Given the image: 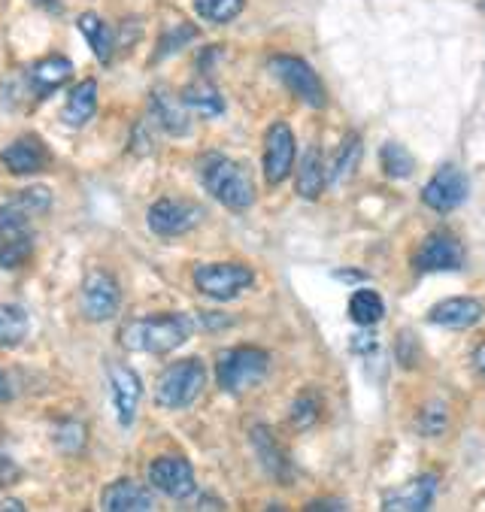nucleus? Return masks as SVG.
<instances>
[{
	"label": "nucleus",
	"mask_w": 485,
	"mask_h": 512,
	"mask_svg": "<svg viewBox=\"0 0 485 512\" xmlns=\"http://www.w3.org/2000/svg\"><path fill=\"white\" fill-rule=\"evenodd\" d=\"M194 334V322L185 313H164V316H146L134 319L119 331V343L128 352L143 355H167L179 346H185Z\"/></svg>",
	"instance_id": "1"
},
{
	"label": "nucleus",
	"mask_w": 485,
	"mask_h": 512,
	"mask_svg": "<svg viewBox=\"0 0 485 512\" xmlns=\"http://www.w3.org/2000/svg\"><path fill=\"white\" fill-rule=\"evenodd\" d=\"M201 182L231 213H246L255 203V185L249 170L219 152L201 158Z\"/></svg>",
	"instance_id": "2"
},
{
	"label": "nucleus",
	"mask_w": 485,
	"mask_h": 512,
	"mask_svg": "<svg viewBox=\"0 0 485 512\" xmlns=\"http://www.w3.org/2000/svg\"><path fill=\"white\" fill-rule=\"evenodd\" d=\"M207 385V367L201 358H185V361H173L161 370L158 382H155V403L161 409H185L194 400L201 397Z\"/></svg>",
	"instance_id": "3"
},
{
	"label": "nucleus",
	"mask_w": 485,
	"mask_h": 512,
	"mask_svg": "<svg viewBox=\"0 0 485 512\" xmlns=\"http://www.w3.org/2000/svg\"><path fill=\"white\" fill-rule=\"evenodd\" d=\"M270 370V355L258 346L225 349L216 358V382L225 394H243L255 388Z\"/></svg>",
	"instance_id": "4"
},
{
	"label": "nucleus",
	"mask_w": 485,
	"mask_h": 512,
	"mask_svg": "<svg viewBox=\"0 0 485 512\" xmlns=\"http://www.w3.org/2000/svg\"><path fill=\"white\" fill-rule=\"evenodd\" d=\"M34 216L19 200L0 207V267L16 270L34 255Z\"/></svg>",
	"instance_id": "5"
},
{
	"label": "nucleus",
	"mask_w": 485,
	"mask_h": 512,
	"mask_svg": "<svg viewBox=\"0 0 485 512\" xmlns=\"http://www.w3.org/2000/svg\"><path fill=\"white\" fill-rule=\"evenodd\" d=\"M270 73L295 94L301 104L313 107V110H325L328 107V91L319 79V73L298 55H276L270 58Z\"/></svg>",
	"instance_id": "6"
},
{
	"label": "nucleus",
	"mask_w": 485,
	"mask_h": 512,
	"mask_svg": "<svg viewBox=\"0 0 485 512\" xmlns=\"http://www.w3.org/2000/svg\"><path fill=\"white\" fill-rule=\"evenodd\" d=\"M255 282V273L240 261H213L194 267V288L213 300H234Z\"/></svg>",
	"instance_id": "7"
},
{
	"label": "nucleus",
	"mask_w": 485,
	"mask_h": 512,
	"mask_svg": "<svg viewBox=\"0 0 485 512\" xmlns=\"http://www.w3.org/2000/svg\"><path fill=\"white\" fill-rule=\"evenodd\" d=\"M149 231L155 237H182L194 231L204 222V207L194 200H179V197H161L149 207Z\"/></svg>",
	"instance_id": "8"
},
{
	"label": "nucleus",
	"mask_w": 485,
	"mask_h": 512,
	"mask_svg": "<svg viewBox=\"0 0 485 512\" xmlns=\"http://www.w3.org/2000/svg\"><path fill=\"white\" fill-rule=\"evenodd\" d=\"M467 194H470L467 173L461 167H455V164H443L428 179V185L422 188V203L434 213H452L467 200Z\"/></svg>",
	"instance_id": "9"
},
{
	"label": "nucleus",
	"mask_w": 485,
	"mask_h": 512,
	"mask_svg": "<svg viewBox=\"0 0 485 512\" xmlns=\"http://www.w3.org/2000/svg\"><path fill=\"white\" fill-rule=\"evenodd\" d=\"M122 306V288L119 282L104 273L91 270L82 282V316L88 322H110Z\"/></svg>",
	"instance_id": "10"
},
{
	"label": "nucleus",
	"mask_w": 485,
	"mask_h": 512,
	"mask_svg": "<svg viewBox=\"0 0 485 512\" xmlns=\"http://www.w3.org/2000/svg\"><path fill=\"white\" fill-rule=\"evenodd\" d=\"M295 155H298V143L295 134L285 122H273L264 134V158H261V170L267 185H282L295 167Z\"/></svg>",
	"instance_id": "11"
},
{
	"label": "nucleus",
	"mask_w": 485,
	"mask_h": 512,
	"mask_svg": "<svg viewBox=\"0 0 485 512\" xmlns=\"http://www.w3.org/2000/svg\"><path fill=\"white\" fill-rule=\"evenodd\" d=\"M149 482L155 491H161L170 500H188L198 491V479H194L191 461L179 455H161L149 464Z\"/></svg>",
	"instance_id": "12"
},
{
	"label": "nucleus",
	"mask_w": 485,
	"mask_h": 512,
	"mask_svg": "<svg viewBox=\"0 0 485 512\" xmlns=\"http://www.w3.org/2000/svg\"><path fill=\"white\" fill-rule=\"evenodd\" d=\"M467 261L464 246L449 234V231H434L422 240V246L413 255L416 270L422 273H446V270H461Z\"/></svg>",
	"instance_id": "13"
},
{
	"label": "nucleus",
	"mask_w": 485,
	"mask_h": 512,
	"mask_svg": "<svg viewBox=\"0 0 485 512\" xmlns=\"http://www.w3.org/2000/svg\"><path fill=\"white\" fill-rule=\"evenodd\" d=\"M107 379H110V397H113L116 416H119L122 428H131L137 419V409H140L143 382H140L137 370H131L128 364H110Z\"/></svg>",
	"instance_id": "14"
},
{
	"label": "nucleus",
	"mask_w": 485,
	"mask_h": 512,
	"mask_svg": "<svg viewBox=\"0 0 485 512\" xmlns=\"http://www.w3.org/2000/svg\"><path fill=\"white\" fill-rule=\"evenodd\" d=\"M434 497H437V476L422 473L395 491H385L382 509L385 512H425V509H431Z\"/></svg>",
	"instance_id": "15"
},
{
	"label": "nucleus",
	"mask_w": 485,
	"mask_h": 512,
	"mask_svg": "<svg viewBox=\"0 0 485 512\" xmlns=\"http://www.w3.org/2000/svg\"><path fill=\"white\" fill-rule=\"evenodd\" d=\"M482 316H485V303L482 300H476V297H446L437 306H431L428 322L440 325V328H449V331H464V328H473L476 322H482Z\"/></svg>",
	"instance_id": "16"
},
{
	"label": "nucleus",
	"mask_w": 485,
	"mask_h": 512,
	"mask_svg": "<svg viewBox=\"0 0 485 512\" xmlns=\"http://www.w3.org/2000/svg\"><path fill=\"white\" fill-rule=\"evenodd\" d=\"M49 161H52V155L43 146V140H37V137H19L4 152H0V164H4L16 176L40 173V170L49 167Z\"/></svg>",
	"instance_id": "17"
},
{
	"label": "nucleus",
	"mask_w": 485,
	"mask_h": 512,
	"mask_svg": "<svg viewBox=\"0 0 485 512\" xmlns=\"http://www.w3.org/2000/svg\"><path fill=\"white\" fill-rule=\"evenodd\" d=\"M101 509H107V512H152L155 494L137 479H119L104 488Z\"/></svg>",
	"instance_id": "18"
},
{
	"label": "nucleus",
	"mask_w": 485,
	"mask_h": 512,
	"mask_svg": "<svg viewBox=\"0 0 485 512\" xmlns=\"http://www.w3.org/2000/svg\"><path fill=\"white\" fill-rule=\"evenodd\" d=\"M149 113L158 122L161 131H167L170 137H185L191 131V116L188 107L182 104V97L170 94L167 88H155L149 97Z\"/></svg>",
	"instance_id": "19"
},
{
	"label": "nucleus",
	"mask_w": 485,
	"mask_h": 512,
	"mask_svg": "<svg viewBox=\"0 0 485 512\" xmlns=\"http://www.w3.org/2000/svg\"><path fill=\"white\" fill-rule=\"evenodd\" d=\"M70 76H73V64H70V58L49 55V58L37 61V64L28 70L25 82H28V88H31V94H34L37 100H46V97H49L52 91H58Z\"/></svg>",
	"instance_id": "20"
},
{
	"label": "nucleus",
	"mask_w": 485,
	"mask_h": 512,
	"mask_svg": "<svg viewBox=\"0 0 485 512\" xmlns=\"http://www.w3.org/2000/svg\"><path fill=\"white\" fill-rule=\"evenodd\" d=\"M252 446H255V455H258L261 467H264L279 485H288V479H291V461L285 458V452H282L279 440L273 437V431L264 428V425H258V428L252 431Z\"/></svg>",
	"instance_id": "21"
},
{
	"label": "nucleus",
	"mask_w": 485,
	"mask_h": 512,
	"mask_svg": "<svg viewBox=\"0 0 485 512\" xmlns=\"http://www.w3.org/2000/svg\"><path fill=\"white\" fill-rule=\"evenodd\" d=\"M94 113H97V82H94V79H82V82L70 91L67 104H64V110H61V119H64L70 128H82V125H88V122L94 119Z\"/></svg>",
	"instance_id": "22"
},
{
	"label": "nucleus",
	"mask_w": 485,
	"mask_h": 512,
	"mask_svg": "<svg viewBox=\"0 0 485 512\" xmlns=\"http://www.w3.org/2000/svg\"><path fill=\"white\" fill-rule=\"evenodd\" d=\"M179 97H182V104H185L188 110L201 113V116H207V119H216V116L225 113V100H222L219 88H216L210 79H194L191 85L182 88Z\"/></svg>",
	"instance_id": "23"
},
{
	"label": "nucleus",
	"mask_w": 485,
	"mask_h": 512,
	"mask_svg": "<svg viewBox=\"0 0 485 512\" xmlns=\"http://www.w3.org/2000/svg\"><path fill=\"white\" fill-rule=\"evenodd\" d=\"M76 25H79V31H82V37L88 40L94 58L101 61V64H110V61H113V49H116V34H113V28H110L101 16H94V13H82Z\"/></svg>",
	"instance_id": "24"
},
{
	"label": "nucleus",
	"mask_w": 485,
	"mask_h": 512,
	"mask_svg": "<svg viewBox=\"0 0 485 512\" xmlns=\"http://www.w3.org/2000/svg\"><path fill=\"white\" fill-rule=\"evenodd\" d=\"M328 185V167L322 161V152L319 146L307 149V155L301 158V167H298V194L304 200H316Z\"/></svg>",
	"instance_id": "25"
},
{
	"label": "nucleus",
	"mask_w": 485,
	"mask_h": 512,
	"mask_svg": "<svg viewBox=\"0 0 485 512\" xmlns=\"http://www.w3.org/2000/svg\"><path fill=\"white\" fill-rule=\"evenodd\" d=\"M31 334V319L22 306L0 303V349H19Z\"/></svg>",
	"instance_id": "26"
},
{
	"label": "nucleus",
	"mask_w": 485,
	"mask_h": 512,
	"mask_svg": "<svg viewBox=\"0 0 485 512\" xmlns=\"http://www.w3.org/2000/svg\"><path fill=\"white\" fill-rule=\"evenodd\" d=\"M382 316H385V303H382V297H379L376 291L361 288V291H355V294L349 297V319H352L355 325L370 328V325H376Z\"/></svg>",
	"instance_id": "27"
},
{
	"label": "nucleus",
	"mask_w": 485,
	"mask_h": 512,
	"mask_svg": "<svg viewBox=\"0 0 485 512\" xmlns=\"http://www.w3.org/2000/svg\"><path fill=\"white\" fill-rule=\"evenodd\" d=\"M358 161H361V137H358V134H349V137L340 143V149H337V155H334V161H331V167H328V182H331V185L346 182V179L355 173Z\"/></svg>",
	"instance_id": "28"
},
{
	"label": "nucleus",
	"mask_w": 485,
	"mask_h": 512,
	"mask_svg": "<svg viewBox=\"0 0 485 512\" xmlns=\"http://www.w3.org/2000/svg\"><path fill=\"white\" fill-rule=\"evenodd\" d=\"M379 161H382V173L392 176V179H407V176H413V167H416L413 155L395 140H388L379 149Z\"/></svg>",
	"instance_id": "29"
},
{
	"label": "nucleus",
	"mask_w": 485,
	"mask_h": 512,
	"mask_svg": "<svg viewBox=\"0 0 485 512\" xmlns=\"http://www.w3.org/2000/svg\"><path fill=\"white\" fill-rule=\"evenodd\" d=\"M246 7V0H194V10L204 22H213V25H228L234 22Z\"/></svg>",
	"instance_id": "30"
},
{
	"label": "nucleus",
	"mask_w": 485,
	"mask_h": 512,
	"mask_svg": "<svg viewBox=\"0 0 485 512\" xmlns=\"http://www.w3.org/2000/svg\"><path fill=\"white\" fill-rule=\"evenodd\" d=\"M319 409H322V400H319L313 391H304L295 403H291V425H295L298 431H304V428L316 425Z\"/></svg>",
	"instance_id": "31"
},
{
	"label": "nucleus",
	"mask_w": 485,
	"mask_h": 512,
	"mask_svg": "<svg viewBox=\"0 0 485 512\" xmlns=\"http://www.w3.org/2000/svg\"><path fill=\"white\" fill-rule=\"evenodd\" d=\"M449 425V416H446V406L443 403H428L422 409V419H419V428L425 437H440Z\"/></svg>",
	"instance_id": "32"
},
{
	"label": "nucleus",
	"mask_w": 485,
	"mask_h": 512,
	"mask_svg": "<svg viewBox=\"0 0 485 512\" xmlns=\"http://www.w3.org/2000/svg\"><path fill=\"white\" fill-rule=\"evenodd\" d=\"M16 200L22 203V207H25L31 216H46V213H49V207H52V194H49V188H43V185H31V188H25Z\"/></svg>",
	"instance_id": "33"
},
{
	"label": "nucleus",
	"mask_w": 485,
	"mask_h": 512,
	"mask_svg": "<svg viewBox=\"0 0 485 512\" xmlns=\"http://www.w3.org/2000/svg\"><path fill=\"white\" fill-rule=\"evenodd\" d=\"M198 37V28H191V25H179L176 31H170L161 43H158V52H155V58L152 61H158V58H167V55H173V52H179L188 40H194Z\"/></svg>",
	"instance_id": "34"
},
{
	"label": "nucleus",
	"mask_w": 485,
	"mask_h": 512,
	"mask_svg": "<svg viewBox=\"0 0 485 512\" xmlns=\"http://www.w3.org/2000/svg\"><path fill=\"white\" fill-rule=\"evenodd\" d=\"M16 479H19V467L13 464V458L0 452V485H13Z\"/></svg>",
	"instance_id": "35"
},
{
	"label": "nucleus",
	"mask_w": 485,
	"mask_h": 512,
	"mask_svg": "<svg viewBox=\"0 0 485 512\" xmlns=\"http://www.w3.org/2000/svg\"><path fill=\"white\" fill-rule=\"evenodd\" d=\"M373 346H376L373 334H358V337L352 340V349H355V352H370Z\"/></svg>",
	"instance_id": "36"
},
{
	"label": "nucleus",
	"mask_w": 485,
	"mask_h": 512,
	"mask_svg": "<svg viewBox=\"0 0 485 512\" xmlns=\"http://www.w3.org/2000/svg\"><path fill=\"white\" fill-rule=\"evenodd\" d=\"M13 397V385H10V379H7V373L0 370V403H7Z\"/></svg>",
	"instance_id": "37"
},
{
	"label": "nucleus",
	"mask_w": 485,
	"mask_h": 512,
	"mask_svg": "<svg viewBox=\"0 0 485 512\" xmlns=\"http://www.w3.org/2000/svg\"><path fill=\"white\" fill-rule=\"evenodd\" d=\"M307 509H346L343 500H313Z\"/></svg>",
	"instance_id": "38"
},
{
	"label": "nucleus",
	"mask_w": 485,
	"mask_h": 512,
	"mask_svg": "<svg viewBox=\"0 0 485 512\" xmlns=\"http://www.w3.org/2000/svg\"><path fill=\"white\" fill-rule=\"evenodd\" d=\"M473 364H476V370L485 376V343H479V346H476V352H473Z\"/></svg>",
	"instance_id": "39"
},
{
	"label": "nucleus",
	"mask_w": 485,
	"mask_h": 512,
	"mask_svg": "<svg viewBox=\"0 0 485 512\" xmlns=\"http://www.w3.org/2000/svg\"><path fill=\"white\" fill-rule=\"evenodd\" d=\"M334 276L337 279H349V282H364L367 279V273H355V270H337Z\"/></svg>",
	"instance_id": "40"
},
{
	"label": "nucleus",
	"mask_w": 485,
	"mask_h": 512,
	"mask_svg": "<svg viewBox=\"0 0 485 512\" xmlns=\"http://www.w3.org/2000/svg\"><path fill=\"white\" fill-rule=\"evenodd\" d=\"M0 509H16V512H22L25 506L19 500H4V503H0Z\"/></svg>",
	"instance_id": "41"
}]
</instances>
